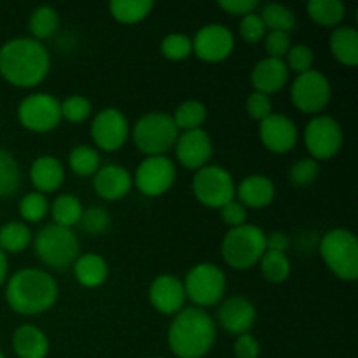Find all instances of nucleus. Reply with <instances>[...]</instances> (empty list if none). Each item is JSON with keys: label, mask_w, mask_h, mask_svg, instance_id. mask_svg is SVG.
<instances>
[{"label": "nucleus", "mask_w": 358, "mask_h": 358, "mask_svg": "<svg viewBox=\"0 0 358 358\" xmlns=\"http://www.w3.org/2000/svg\"><path fill=\"white\" fill-rule=\"evenodd\" d=\"M51 56L42 42L16 37L0 48V76L16 87H35L48 77Z\"/></svg>", "instance_id": "nucleus-1"}, {"label": "nucleus", "mask_w": 358, "mask_h": 358, "mask_svg": "<svg viewBox=\"0 0 358 358\" xmlns=\"http://www.w3.org/2000/svg\"><path fill=\"white\" fill-rule=\"evenodd\" d=\"M217 339V325L201 308H184L168 329V346L178 358H203Z\"/></svg>", "instance_id": "nucleus-2"}, {"label": "nucleus", "mask_w": 358, "mask_h": 358, "mask_svg": "<svg viewBox=\"0 0 358 358\" xmlns=\"http://www.w3.org/2000/svg\"><path fill=\"white\" fill-rule=\"evenodd\" d=\"M58 285L49 273L37 268H24L14 273L7 282V304L24 317L45 313L58 301Z\"/></svg>", "instance_id": "nucleus-3"}, {"label": "nucleus", "mask_w": 358, "mask_h": 358, "mask_svg": "<svg viewBox=\"0 0 358 358\" xmlns=\"http://www.w3.org/2000/svg\"><path fill=\"white\" fill-rule=\"evenodd\" d=\"M35 255L42 264L48 268L62 271L72 268L73 262L79 257V240L73 229L49 224L44 226L34 238Z\"/></svg>", "instance_id": "nucleus-4"}, {"label": "nucleus", "mask_w": 358, "mask_h": 358, "mask_svg": "<svg viewBox=\"0 0 358 358\" xmlns=\"http://www.w3.org/2000/svg\"><path fill=\"white\" fill-rule=\"evenodd\" d=\"M320 255L325 266L343 282L358 278V240L348 229H332L320 241Z\"/></svg>", "instance_id": "nucleus-5"}, {"label": "nucleus", "mask_w": 358, "mask_h": 358, "mask_svg": "<svg viewBox=\"0 0 358 358\" xmlns=\"http://www.w3.org/2000/svg\"><path fill=\"white\" fill-rule=\"evenodd\" d=\"M266 252V233L257 226L243 224L227 231L222 241V257L233 269L245 271L259 264Z\"/></svg>", "instance_id": "nucleus-6"}, {"label": "nucleus", "mask_w": 358, "mask_h": 358, "mask_svg": "<svg viewBox=\"0 0 358 358\" xmlns=\"http://www.w3.org/2000/svg\"><path fill=\"white\" fill-rule=\"evenodd\" d=\"M178 129L173 117L166 112H149L136 121L133 142L140 152L149 156H164L177 143Z\"/></svg>", "instance_id": "nucleus-7"}, {"label": "nucleus", "mask_w": 358, "mask_h": 358, "mask_svg": "<svg viewBox=\"0 0 358 358\" xmlns=\"http://www.w3.org/2000/svg\"><path fill=\"white\" fill-rule=\"evenodd\" d=\"M226 285L224 271L212 262L196 264L184 280L185 296L198 308L215 306L226 294Z\"/></svg>", "instance_id": "nucleus-8"}, {"label": "nucleus", "mask_w": 358, "mask_h": 358, "mask_svg": "<svg viewBox=\"0 0 358 358\" xmlns=\"http://www.w3.org/2000/svg\"><path fill=\"white\" fill-rule=\"evenodd\" d=\"M192 192L201 205L208 208H222L236 196V185L229 171L217 164H206L196 171Z\"/></svg>", "instance_id": "nucleus-9"}, {"label": "nucleus", "mask_w": 358, "mask_h": 358, "mask_svg": "<svg viewBox=\"0 0 358 358\" xmlns=\"http://www.w3.org/2000/svg\"><path fill=\"white\" fill-rule=\"evenodd\" d=\"M17 119L28 131H52L62 122V101L49 93H31L21 100Z\"/></svg>", "instance_id": "nucleus-10"}, {"label": "nucleus", "mask_w": 358, "mask_h": 358, "mask_svg": "<svg viewBox=\"0 0 358 358\" xmlns=\"http://www.w3.org/2000/svg\"><path fill=\"white\" fill-rule=\"evenodd\" d=\"M343 142L345 135L341 124L331 115H317L304 129V143L315 161L332 159L341 150Z\"/></svg>", "instance_id": "nucleus-11"}, {"label": "nucleus", "mask_w": 358, "mask_h": 358, "mask_svg": "<svg viewBox=\"0 0 358 358\" xmlns=\"http://www.w3.org/2000/svg\"><path fill=\"white\" fill-rule=\"evenodd\" d=\"M331 83L327 77L318 70H310L306 73L297 76L294 80L292 90H290V98L296 105L297 110L304 114H318L325 110L331 103Z\"/></svg>", "instance_id": "nucleus-12"}, {"label": "nucleus", "mask_w": 358, "mask_h": 358, "mask_svg": "<svg viewBox=\"0 0 358 358\" xmlns=\"http://www.w3.org/2000/svg\"><path fill=\"white\" fill-rule=\"evenodd\" d=\"M177 168L166 156H149L138 164L133 184L143 196L157 198L173 187Z\"/></svg>", "instance_id": "nucleus-13"}, {"label": "nucleus", "mask_w": 358, "mask_h": 358, "mask_svg": "<svg viewBox=\"0 0 358 358\" xmlns=\"http://www.w3.org/2000/svg\"><path fill=\"white\" fill-rule=\"evenodd\" d=\"M129 136V124L119 108L107 107L98 112L91 124V138L98 149L115 152L126 143Z\"/></svg>", "instance_id": "nucleus-14"}, {"label": "nucleus", "mask_w": 358, "mask_h": 358, "mask_svg": "<svg viewBox=\"0 0 358 358\" xmlns=\"http://www.w3.org/2000/svg\"><path fill=\"white\" fill-rule=\"evenodd\" d=\"M234 51V35L227 27L210 23L199 28L192 38V52L201 62L220 63Z\"/></svg>", "instance_id": "nucleus-15"}, {"label": "nucleus", "mask_w": 358, "mask_h": 358, "mask_svg": "<svg viewBox=\"0 0 358 358\" xmlns=\"http://www.w3.org/2000/svg\"><path fill=\"white\" fill-rule=\"evenodd\" d=\"M175 150H177L178 163L185 170L198 171L208 164L213 145L205 129H192V131H184L182 135H178Z\"/></svg>", "instance_id": "nucleus-16"}, {"label": "nucleus", "mask_w": 358, "mask_h": 358, "mask_svg": "<svg viewBox=\"0 0 358 358\" xmlns=\"http://www.w3.org/2000/svg\"><path fill=\"white\" fill-rule=\"evenodd\" d=\"M259 136L262 145L275 154H285L292 150L297 143V126L290 117L273 112L259 126Z\"/></svg>", "instance_id": "nucleus-17"}, {"label": "nucleus", "mask_w": 358, "mask_h": 358, "mask_svg": "<svg viewBox=\"0 0 358 358\" xmlns=\"http://www.w3.org/2000/svg\"><path fill=\"white\" fill-rule=\"evenodd\" d=\"M185 296L184 282L173 275H159L149 287V301L154 310L163 315H177L184 310Z\"/></svg>", "instance_id": "nucleus-18"}, {"label": "nucleus", "mask_w": 358, "mask_h": 358, "mask_svg": "<svg viewBox=\"0 0 358 358\" xmlns=\"http://www.w3.org/2000/svg\"><path fill=\"white\" fill-rule=\"evenodd\" d=\"M257 311L247 297L234 296L224 301L219 308V324L226 332L233 336L247 334L255 324Z\"/></svg>", "instance_id": "nucleus-19"}, {"label": "nucleus", "mask_w": 358, "mask_h": 358, "mask_svg": "<svg viewBox=\"0 0 358 358\" xmlns=\"http://www.w3.org/2000/svg\"><path fill=\"white\" fill-rule=\"evenodd\" d=\"M93 187L101 199L119 201L131 191L133 177L121 164H107L94 173Z\"/></svg>", "instance_id": "nucleus-20"}, {"label": "nucleus", "mask_w": 358, "mask_h": 358, "mask_svg": "<svg viewBox=\"0 0 358 358\" xmlns=\"http://www.w3.org/2000/svg\"><path fill=\"white\" fill-rule=\"evenodd\" d=\"M289 72L290 70L285 59L264 58L255 63V66L252 69V86L257 93L271 96L273 93H278L285 87L287 80H289Z\"/></svg>", "instance_id": "nucleus-21"}, {"label": "nucleus", "mask_w": 358, "mask_h": 358, "mask_svg": "<svg viewBox=\"0 0 358 358\" xmlns=\"http://www.w3.org/2000/svg\"><path fill=\"white\" fill-rule=\"evenodd\" d=\"M238 201L245 208H266L275 199V184L266 175H250L243 178L236 189Z\"/></svg>", "instance_id": "nucleus-22"}, {"label": "nucleus", "mask_w": 358, "mask_h": 358, "mask_svg": "<svg viewBox=\"0 0 358 358\" xmlns=\"http://www.w3.org/2000/svg\"><path fill=\"white\" fill-rule=\"evenodd\" d=\"M30 182L41 194L55 192L65 182V168L56 157L41 156L31 163Z\"/></svg>", "instance_id": "nucleus-23"}, {"label": "nucleus", "mask_w": 358, "mask_h": 358, "mask_svg": "<svg viewBox=\"0 0 358 358\" xmlns=\"http://www.w3.org/2000/svg\"><path fill=\"white\" fill-rule=\"evenodd\" d=\"M13 348L20 358H45L49 353V339L37 325L24 324L14 331Z\"/></svg>", "instance_id": "nucleus-24"}, {"label": "nucleus", "mask_w": 358, "mask_h": 358, "mask_svg": "<svg viewBox=\"0 0 358 358\" xmlns=\"http://www.w3.org/2000/svg\"><path fill=\"white\" fill-rule=\"evenodd\" d=\"M76 280L86 289H96L107 282L108 264L101 255L84 254L77 257L72 266Z\"/></svg>", "instance_id": "nucleus-25"}, {"label": "nucleus", "mask_w": 358, "mask_h": 358, "mask_svg": "<svg viewBox=\"0 0 358 358\" xmlns=\"http://www.w3.org/2000/svg\"><path fill=\"white\" fill-rule=\"evenodd\" d=\"M331 52L341 65L357 66L358 63V31L353 27H338L329 38Z\"/></svg>", "instance_id": "nucleus-26"}, {"label": "nucleus", "mask_w": 358, "mask_h": 358, "mask_svg": "<svg viewBox=\"0 0 358 358\" xmlns=\"http://www.w3.org/2000/svg\"><path fill=\"white\" fill-rule=\"evenodd\" d=\"M308 16L320 27H341L346 16V6L339 0H311L308 3Z\"/></svg>", "instance_id": "nucleus-27"}, {"label": "nucleus", "mask_w": 358, "mask_h": 358, "mask_svg": "<svg viewBox=\"0 0 358 358\" xmlns=\"http://www.w3.org/2000/svg\"><path fill=\"white\" fill-rule=\"evenodd\" d=\"M112 17L122 24H136L149 17L152 13V0H112L110 6Z\"/></svg>", "instance_id": "nucleus-28"}, {"label": "nucleus", "mask_w": 358, "mask_h": 358, "mask_svg": "<svg viewBox=\"0 0 358 358\" xmlns=\"http://www.w3.org/2000/svg\"><path fill=\"white\" fill-rule=\"evenodd\" d=\"M52 220H55L56 226L66 227V229H72L73 226H77L83 217L84 206L80 203V199L73 194H62L52 201L51 208Z\"/></svg>", "instance_id": "nucleus-29"}, {"label": "nucleus", "mask_w": 358, "mask_h": 358, "mask_svg": "<svg viewBox=\"0 0 358 358\" xmlns=\"http://www.w3.org/2000/svg\"><path fill=\"white\" fill-rule=\"evenodd\" d=\"M34 236L27 224L13 220L0 227V250L3 254H20L31 243Z\"/></svg>", "instance_id": "nucleus-30"}, {"label": "nucleus", "mask_w": 358, "mask_h": 358, "mask_svg": "<svg viewBox=\"0 0 358 358\" xmlns=\"http://www.w3.org/2000/svg\"><path fill=\"white\" fill-rule=\"evenodd\" d=\"M261 20L268 31H283V34H292L296 30V14L292 9L282 6V3H266L261 9Z\"/></svg>", "instance_id": "nucleus-31"}, {"label": "nucleus", "mask_w": 358, "mask_h": 358, "mask_svg": "<svg viewBox=\"0 0 358 358\" xmlns=\"http://www.w3.org/2000/svg\"><path fill=\"white\" fill-rule=\"evenodd\" d=\"M28 28H30L31 38L35 41H44V38L52 37L59 28V14L55 7L41 6L34 9L30 14V21H28Z\"/></svg>", "instance_id": "nucleus-32"}, {"label": "nucleus", "mask_w": 358, "mask_h": 358, "mask_svg": "<svg viewBox=\"0 0 358 358\" xmlns=\"http://www.w3.org/2000/svg\"><path fill=\"white\" fill-rule=\"evenodd\" d=\"M259 264H261V273L266 278V282L275 283V285L287 282L290 273H292V264H290L289 255L282 254V252L266 250Z\"/></svg>", "instance_id": "nucleus-33"}, {"label": "nucleus", "mask_w": 358, "mask_h": 358, "mask_svg": "<svg viewBox=\"0 0 358 358\" xmlns=\"http://www.w3.org/2000/svg\"><path fill=\"white\" fill-rule=\"evenodd\" d=\"M171 117H173L178 131L180 129L182 131H192V129H201L203 122L208 117V110H206V105L199 100H187L178 105Z\"/></svg>", "instance_id": "nucleus-34"}, {"label": "nucleus", "mask_w": 358, "mask_h": 358, "mask_svg": "<svg viewBox=\"0 0 358 358\" xmlns=\"http://www.w3.org/2000/svg\"><path fill=\"white\" fill-rule=\"evenodd\" d=\"M21 187V170L16 157L0 149V198H13Z\"/></svg>", "instance_id": "nucleus-35"}, {"label": "nucleus", "mask_w": 358, "mask_h": 358, "mask_svg": "<svg viewBox=\"0 0 358 358\" xmlns=\"http://www.w3.org/2000/svg\"><path fill=\"white\" fill-rule=\"evenodd\" d=\"M69 166L79 177H93L100 170V154L90 145H77L69 156Z\"/></svg>", "instance_id": "nucleus-36"}, {"label": "nucleus", "mask_w": 358, "mask_h": 358, "mask_svg": "<svg viewBox=\"0 0 358 358\" xmlns=\"http://www.w3.org/2000/svg\"><path fill=\"white\" fill-rule=\"evenodd\" d=\"M161 52L170 62H184L192 55V38L185 34H170L161 41Z\"/></svg>", "instance_id": "nucleus-37"}, {"label": "nucleus", "mask_w": 358, "mask_h": 358, "mask_svg": "<svg viewBox=\"0 0 358 358\" xmlns=\"http://www.w3.org/2000/svg\"><path fill=\"white\" fill-rule=\"evenodd\" d=\"M49 213V201L45 194L41 192H28L20 201V215L27 222H41Z\"/></svg>", "instance_id": "nucleus-38"}, {"label": "nucleus", "mask_w": 358, "mask_h": 358, "mask_svg": "<svg viewBox=\"0 0 358 358\" xmlns=\"http://www.w3.org/2000/svg\"><path fill=\"white\" fill-rule=\"evenodd\" d=\"M79 226L87 234H101L110 226V215L103 206H90L83 212Z\"/></svg>", "instance_id": "nucleus-39"}, {"label": "nucleus", "mask_w": 358, "mask_h": 358, "mask_svg": "<svg viewBox=\"0 0 358 358\" xmlns=\"http://www.w3.org/2000/svg\"><path fill=\"white\" fill-rule=\"evenodd\" d=\"M318 173H320V166L318 161L306 157V159H299L290 166L289 178L296 187H306V185L313 184L317 180Z\"/></svg>", "instance_id": "nucleus-40"}, {"label": "nucleus", "mask_w": 358, "mask_h": 358, "mask_svg": "<svg viewBox=\"0 0 358 358\" xmlns=\"http://www.w3.org/2000/svg\"><path fill=\"white\" fill-rule=\"evenodd\" d=\"M91 115V103L83 94H70L62 101V119L69 122H84Z\"/></svg>", "instance_id": "nucleus-41"}, {"label": "nucleus", "mask_w": 358, "mask_h": 358, "mask_svg": "<svg viewBox=\"0 0 358 358\" xmlns=\"http://www.w3.org/2000/svg\"><path fill=\"white\" fill-rule=\"evenodd\" d=\"M285 58H287L285 63H287V66H289V70L296 72L297 76L313 70L315 55H313V51H311V48H308L306 44L292 45L289 51V55H287Z\"/></svg>", "instance_id": "nucleus-42"}, {"label": "nucleus", "mask_w": 358, "mask_h": 358, "mask_svg": "<svg viewBox=\"0 0 358 358\" xmlns=\"http://www.w3.org/2000/svg\"><path fill=\"white\" fill-rule=\"evenodd\" d=\"M266 34H268V30H266L264 23H262L261 16L255 13L252 14H247V16L241 17L240 21V35L241 38H243L247 44H259L261 41H264Z\"/></svg>", "instance_id": "nucleus-43"}, {"label": "nucleus", "mask_w": 358, "mask_h": 358, "mask_svg": "<svg viewBox=\"0 0 358 358\" xmlns=\"http://www.w3.org/2000/svg\"><path fill=\"white\" fill-rule=\"evenodd\" d=\"M264 48L268 58L283 59L292 48V41H290V35L283 31H268L264 37Z\"/></svg>", "instance_id": "nucleus-44"}, {"label": "nucleus", "mask_w": 358, "mask_h": 358, "mask_svg": "<svg viewBox=\"0 0 358 358\" xmlns=\"http://www.w3.org/2000/svg\"><path fill=\"white\" fill-rule=\"evenodd\" d=\"M247 112L252 119L262 122L273 114V101L268 94H262L254 91L247 98Z\"/></svg>", "instance_id": "nucleus-45"}, {"label": "nucleus", "mask_w": 358, "mask_h": 358, "mask_svg": "<svg viewBox=\"0 0 358 358\" xmlns=\"http://www.w3.org/2000/svg\"><path fill=\"white\" fill-rule=\"evenodd\" d=\"M219 210H220V217H222L224 224H226L229 229L247 224V208H245L240 201H236V199L226 203V205Z\"/></svg>", "instance_id": "nucleus-46"}, {"label": "nucleus", "mask_w": 358, "mask_h": 358, "mask_svg": "<svg viewBox=\"0 0 358 358\" xmlns=\"http://www.w3.org/2000/svg\"><path fill=\"white\" fill-rule=\"evenodd\" d=\"M234 355H236V358H259V355H261V345H259V341L250 332L241 334L234 341Z\"/></svg>", "instance_id": "nucleus-47"}, {"label": "nucleus", "mask_w": 358, "mask_h": 358, "mask_svg": "<svg viewBox=\"0 0 358 358\" xmlns=\"http://www.w3.org/2000/svg\"><path fill=\"white\" fill-rule=\"evenodd\" d=\"M220 9L226 10L227 14H233V16H247V14L255 13V9L259 7L257 0H222L219 2Z\"/></svg>", "instance_id": "nucleus-48"}, {"label": "nucleus", "mask_w": 358, "mask_h": 358, "mask_svg": "<svg viewBox=\"0 0 358 358\" xmlns=\"http://www.w3.org/2000/svg\"><path fill=\"white\" fill-rule=\"evenodd\" d=\"M290 247V238L282 231H275L271 234H266V250L282 252L285 254Z\"/></svg>", "instance_id": "nucleus-49"}, {"label": "nucleus", "mask_w": 358, "mask_h": 358, "mask_svg": "<svg viewBox=\"0 0 358 358\" xmlns=\"http://www.w3.org/2000/svg\"><path fill=\"white\" fill-rule=\"evenodd\" d=\"M7 269H9V266H7V255L0 250V287L6 283Z\"/></svg>", "instance_id": "nucleus-50"}, {"label": "nucleus", "mask_w": 358, "mask_h": 358, "mask_svg": "<svg viewBox=\"0 0 358 358\" xmlns=\"http://www.w3.org/2000/svg\"><path fill=\"white\" fill-rule=\"evenodd\" d=\"M0 358H6V357H3V353H2V352H0Z\"/></svg>", "instance_id": "nucleus-51"}]
</instances>
